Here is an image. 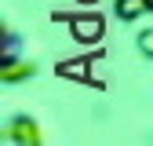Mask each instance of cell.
Returning a JSON list of instances; mask_svg holds the SVG:
<instances>
[{"mask_svg":"<svg viewBox=\"0 0 153 146\" xmlns=\"http://www.w3.org/2000/svg\"><path fill=\"white\" fill-rule=\"evenodd\" d=\"M80 36H95V22H80Z\"/></svg>","mask_w":153,"mask_h":146,"instance_id":"cell-1","label":"cell"}]
</instances>
